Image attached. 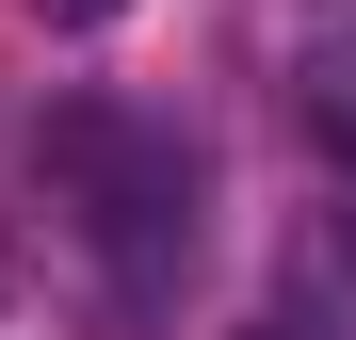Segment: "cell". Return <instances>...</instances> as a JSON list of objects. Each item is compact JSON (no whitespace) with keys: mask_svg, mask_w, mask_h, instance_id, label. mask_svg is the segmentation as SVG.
I'll use <instances>...</instances> for the list:
<instances>
[{"mask_svg":"<svg viewBox=\"0 0 356 340\" xmlns=\"http://www.w3.org/2000/svg\"><path fill=\"white\" fill-rule=\"evenodd\" d=\"M227 340H308V308H259V324H227Z\"/></svg>","mask_w":356,"mask_h":340,"instance_id":"cell-3","label":"cell"},{"mask_svg":"<svg viewBox=\"0 0 356 340\" xmlns=\"http://www.w3.org/2000/svg\"><path fill=\"white\" fill-rule=\"evenodd\" d=\"M49 195L81 211V243H97V292L130 308V324H162L178 308V275H195V146L162 130V113H130V97H65L49 113Z\"/></svg>","mask_w":356,"mask_h":340,"instance_id":"cell-1","label":"cell"},{"mask_svg":"<svg viewBox=\"0 0 356 340\" xmlns=\"http://www.w3.org/2000/svg\"><path fill=\"white\" fill-rule=\"evenodd\" d=\"M33 17H49V33H113L130 0H33Z\"/></svg>","mask_w":356,"mask_h":340,"instance_id":"cell-2","label":"cell"}]
</instances>
